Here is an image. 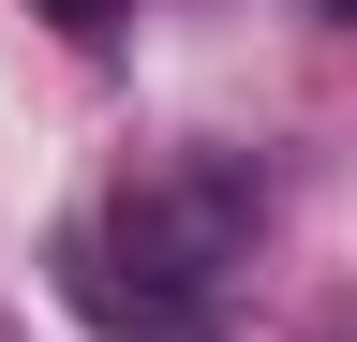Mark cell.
I'll return each mask as SVG.
<instances>
[{
    "instance_id": "1",
    "label": "cell",
    "mask_w": 357,
    "mask_h": 342,
    "mask_svg": "<svg viewBox=\"0 0 357 342\" xmlns=\"http://www.w3.org/2000/svg\"><path fill=\"white\" fill-rule=\"evenodd\" d=\"M238 238H253V179L238 164H208V149L149 164V179H119L105 224L75 238V297H89V327H178L238 268Z\"/></svg>"
},
{
    "instance_id": "2",
    "label": "cell",
    "mask_w": 357,
    "mask_h": 342,
    "mask_svg": "<svg viewBox=\"0 0 357 342\" xmlns=\"http://www.w3.org/2000/svg\"><path fill=\"white\" fill-rule=\"evenodd\" d=\"M45 15H75V30H105V15H119V0H45Z\"/></svg>"
},
{
    "instance_id": "3",
    "label": "cell",
    "mask_w": 357,
    "mask_h": 342,
    "mask_svg": "<svg viewBox=\"0 0 357 342\" xmlns=\"http://www.w3.org/2000/svg\"><path fill=\"white\" fill-rule=\"evenodd\" d=\"M328 15H357V0H328Z\"/></svg>"
}]
</instances>
